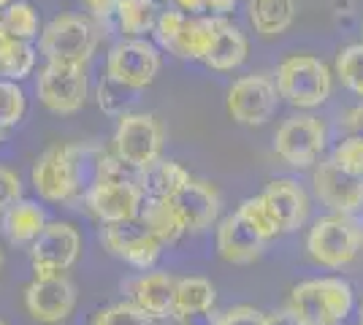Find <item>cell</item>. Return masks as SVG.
I'll return each instance as SVG.
<instances>
[{"instance_id":"cell-1","label":"cell","mask_w":363,"mask_h":325,"mask_svg":"<svg viewBox=\"0 0 363 325\" xmlns=\"http://www.w3.org/2000/svg\"><path fill=\"white\" fill-rule=\"evenodd\" d=\"M355 304L352 285L342 277H320L298 282L288 298V309L301 325L345 323Z\"/></svg>"},{"instance_id":"cell-2","label":"cell","mask_w":363,"mask_h":325,"mask_svg":"<svg viewBox=\"0 0 363 325\" xmlns=\"http://www.w3.org/2000/svg\"><path fill=\"white\" fill-rule=\"evenodd\" d=\"M277 93L293 108H318L328 101L333 87L331 68L312 55H290L277 68Z\"/></svg>"},{"instance_id":"cell-3","label":"cell","mask_w":363,"mask_h":325,"mask_svg":"<svg viewBox=\"0 0 363 325\" xmlns=\"http://www.w3.org/2000/svg\"><path fill=\"white\" fill-rule=\"evenodd\" d=\"M101 30L84 14L55 16L41 30V55L46 62H68V65H87L98 49Z\"/></svg>"},{"instance_id":"cell-4","label":"cell","mask_w":363,"mask_h":325,"mask_svg":"<svg viewBox=\"0 0 363 325\" xmlns=\"http://www.w3.org/2000/svg\"><path fill=\"white\" fill-rule=\"evenodd\" d=\"M214 25H217V16H187L177 8H168V11H160L152 33H155V41L168 55L179 60L203 62L212 44Z\"/></svg>"},{"instance_id":"cell-5","label":"cell","mask_w":363,"mask_h":325,"mask_svg":"<svg viewBox=\"0 0 363 325\" xmlns=\"http://www.w3.org/2000/svg\"><path fill=\"white\" fill-rule=\"evenodd\" d=\"M166 147V127L157 117L144 111H128L122 114L117 130H114V155L136 169H150L163 157Z\"/></svg>"},{"instance_id":"cell-6","label":"cell","mask_w":363,"mask_h":325,"mask_svg":"<svg viewBox=\"0 0 363 325\" xmlns=\"http://www.w3.org/2000/svg\"><path fill=\"white\" fill-rule=\"evenodd\" d=\"M160 74V52L147 38H122L108 49L106 76L130 93H144Z\"/></svg>"},{"instance_id":"cell-7","label":"cell","mask_w":363,"mask_h":325,"mask_svg":"<svg viewBox=\"0 0 363 325\" xmlns=\"http://www.w3.org/2000/svg\"><path fill=\"white\" fill-rule=\"evenodd\" d=\"M306 249L315 263L325 268H342L355 261L361 252V231L352 225V219L345 215L320 217L309 228Z\"/></svg>"},{"instance_id":"cell-8","label":"cell","mask_w":363,"mask_h":325,"mask_svg":"<svg viewBox=\"0 0 363 325\" xmlns=\"http://www.w3.org/2000/svg\"><path fill=\"white\" fill-rule=\"evenodd\" d=\"M87 65H68V62H46L38 71L35 93L38 101L52 114H76L87 103Z\"/></svg>"},{"instance_id":"cell-9","label":"cell","mask_w":363,"mask_h":325,"mask_svg":"<svg viewBox=\"0 0 363 325\" xmlns=\"http://www.w3.org/2000/svg\"><path fill=\"white\" fill-rule=\"evenodd\" d=\"M328 130L320 117L312 114H296L288 117L274 133V152L293 169H309L315 166L325 149Z\"/></svg>"},{"instance_id":"cell-10","label":"cell","mask_w":363,"mask_h":325,"mask_svg":"<svg viewBox=\"0 0 363 325\" xmlns=\"http://www.w3.org/2000/svg\"><path fill=\"white\" fill-rule=\"evenodd\" d=\"M33 187L35 193L52 203H79V176H76L74 144L49 147L33 166Z\"/></svg>"},{"instance_id":"cell-11","label":"cell","mask_w":363,"mask_h":325,"mask_svg":"<svg viewBox=\"0 0 363 325\" xmlns=\"http://www.w3.org/2000/svg\"><path fill=\"white\" fill-rule=\"evenodd\" d=\"M82 258V233L71 222H46L30 244V263L35 277L68 274Z\"/></svg>"},{"instance_id":"cell-12","label":"cell","mask_w":363,"mask_h":325,"mask_svg":"<svg viewBox=\"0 0 363 325\" xmlns=\"http://www.w3.org/2000/svg\"><path fill=\"white\" fill-rule=\"evenodd\" d=\"M101 241L114 258H120L138 271H152L155 263L160 261V252H163V241L138 217L125 219V222H114V225H104Z\"/></svg>"},{"instance_id":"cell-13","label":"cell","mask_w":363,"mask_h":325,"mask_svg":"<svg viewBox=\"0 0 363 325\" xmlns=\"http://www.w3.org/2000/svg\"><path fill=\"white\" fill-rule=\"evenodd\" d=\"M76 301H79V293H76L74 279L68 274L33 277V282L25 287V309L35 323H65L74 314Z\"/></svg>"},{"instance_id":"cell-14","label":"cell","mask_w":363,"mask_h":325,"mask_svg":"<svg viewBox=\"0 0 363 325\" xmlns=\"http://www.w3.org/2000/svg\"><path fill=\"white\" fill-rule=\"evenodd\" d=\"M277 84L269 76H260V74H250V76L236 79L228 90L225 106L228 114L236 120L239 125H263L269 122L277 111Z\"/></svg>"},{"instance_id":"cell-15","label":"cell","mask_w":363,"mask_h":325,"mask_svg":"<svg viewBox=\"0 0 363 325\" xmlns=\"http://www.w3.org/2000/svg\"><path fill=\"white\" fill-rule=\"evenodd\" d=\"M147 201L144 190L130 182H95L84 195V206L101 225H114L125 219H136Z\"/></svg>"},{"instance_id":"cell-16","label":"cell","mask_w":363,"mask_h":325,"mask_svg":"<svg viewBox=\"0 0 363 325\" xmlns=\"http://www.w3.org/2000/svg\"><path fill=\"white\" fill-rule=\"evenodd\" d=\"M315 195L336 215H355L363 209V176L342 171L333 160H323L312 173Z\"/></svg>"},{"instance_id":"cell-17","label":"cell","mask_w":363,"mask_h":325,"mask_svg":"<svg viewBox=\"0 0 363 325\" xmlns=\"http://www.w3.org/2000/svg\"><path fill=\"white\" fill-rule=\"evenodd\" d=\"M168 203L179 215L184 231L201 233L206 231V228H212L214 222H217L223 198H220V193H217V187L212 182L190 179L174 198H168Z\"/></svg>"},{"instance_id":"cell-18","label":"cell","mask_w":363,"mask_h":325,"mask_svg":"<svg viewBox=\"0 0 363 325\" xmlns=\"http://www.w3.org/2000/svg\"><path fill=\"white\" fill-rule=\"evenodd\" d=\"M260 198L266 201L282 233L303 228V222L309 217V195L296 179H274L260 193Z\"/></svg>"},{"instance_id":"cell-19","label":"cell","mask_w":363,"mask_h":325,"mask_svg":"<svg viewBox=\"0 0 363 325\" xmlns=\"http://www.w3.org/2000/svg\"><path fill=\"white\" fill-rule=\"evenodd\" d=\"M266 244L269 241H263L236 212L223 217L220 225H217V252L225 263H255Z\"/></svg>"},{"instance_id":"cell-20","label":"cell","mask_w":363,"mask_h":325,"mask_svg":"<svg viewBox=\"0 0 363 325\" xmlns=\"http://www.w3.org/2000/svg\"><path fill=\"white\" fill-rule=\"evenodd\" d=\"M130 295L138 309H144L152 320L174 317V301H177V277L166 271H144L130 285Z\"/></svg>"},{"instance_id":"cell-21","label":"cell","mask_w":363,"mask_h":325,"mask_svg":"<svg viewBox=\"0 0 363 325\" xmlns=\"http://www.w3.org/2000/svg\"><path fill=\"white\" fill-rule=\"evenodd\" d=\"M250 55V41L242 33L239 25L228 22L225 16H217V25H214V35L212 44H209V52L203 62L212 68V71H220V74H228V71H236Z\"/></svg>"},{"instance_id":"cell-22","label":"cell","mask_w":363,"mask_h":325,"mask_svg":"<svg viewBox=\"0 0 363 325\" xmlns=\"http://www.w3.org/2000/svg\"><path fill=\"white\" fill-rule=\"evenodd\" d=\"M247 19L260 38H277L296 22V0H247Z\"/></svg>"},{"instance_id":"cell-23","label":"cell","mask_w":363,"mask_h":325,"mask_svg":"<svg viewBox=\"0 0 363 325\" xmlns=\"http://www.w3.org/2000/svg\"><path fill=\"white\" fill-rule=\"evenodd\" d=\"M46 228L44 209L35 201L19 198V201L3 215V233L11 244H33L38 233Z\"/></svg>"},{"instance_id":"cell-24","label":"cell","mask_w":363,"mask_h":325,"mask_svg":"<svg viewBox=\"0 0 363 325\" xmlns=\"http://www.w3.org/2000/svg\"><path fill=\"white\" fill-rule=\"evenodd\" d=\"M190 179H193V176H190V171L184 169V166L160 157L157 163H152L150 169L141 171V190H144L147 198L168 201V198H174Z\"/></svg>"},{"instance_id":"cell-25","label":"cell","mask_w":363,"mask_h":325,"mask_svg":"<svg viewBox=\"0 0 363 325\" xmlns=\"http://www.w3.org/2000/svg\"><path fill=\"white\" fill-rule=\"evenodd\" d=\"M160 8L155 0H120L117 6V25L125 33V38H144L147 33L155 30Z\"/></svg>"},{"instance_id":"cell-26","label":"cell","mask_w":363,"mask_h":325,"mask_svg":"<svg viewBox=\"0 0 363 325\" xmlns=\"http://www.w3.org/2000/svg\"><path fill=\"white\" fill-rule=\"evenodd\" d=\"M138 219L150 228L163 244H174L184 236V225H182L179 215L174 212V206L168 201H157V198H147L144 206H141V215Z\"/></svg>"},{"instance_id":"cell-27","label":"cell","mask_w":363,"mask_h":325,"mask_svg":"<svg viewBox=\"0 0 363 325\" xmlns=\"http://www.w3.org/2000/svg\"><path fill=\"white\" fill-rule=\"evenodd\" d=\"M217 290L209 279L203 277H182L177 279V301H174V317L190 314V312L214 309Z\"/></svg>"},{"instance_id":"cell-28","label":"cell","mask_w":363,"mask_h":325,"mask_svg":"<svg viewBox=\"0 0 363 325\" xmlns=\"http://www.w3.org/2000/svg\"><path fill=\"white\" fill-rule=\"evenodd\" d=\"M35 71V49L30 41H22L9 35L0 47V79L6 81H22Z\"/></svg>"},{"instance_id":"cell-29","label":"cell","mask_w":363,"mask_h":325,"mask_svg":"<svg viewBox=\"0 0 363 325\" xmlns=\"http://www.w3.org/2000/svg\"><path fill=\"white\" fill-rule=\"evenodd\" d=\"M0 25L6 28L9 35L22 38V41H33V38H38L41 30H44L35 6L28 3V0H14V3L0 14Z\"/></svg>"},{"instance_id":"cell-30","label":"cell","mask_w":363,"mask_h":325,"mask_svg":"<svg viewBox=\"0 0 363 325\" xmlns=\"http://www.w3.org/2000/svg\"><path fill=\"white\" fill-rule=\"evenodd\" d=\"M236 215L242 217L244 222L252 228V231L263 239V241H272V239H277L279 236V225H277V219H274V215L269 212V206H266V201L260 198V195H255V198H247V201L236 209Z\"/></svg>"},{"instance_id":"cell-31","label":"cell","mask_w":363,"mask_h":325,"mask_svg":"<svg viewBox=\"0 0 363 325\" xmlns=\"http://www.w3.org/2000/svg\"><path fill=\"white\" fill-rule=\"evenodd\" d=\"M336 76L350 93L363 98V44H350L336 55Z\"/></svg>"},{"instance_id":"cell-32","label":"cell","mask_w":363,"mask_h":325,"mask_svg":"<svg viewBox=\"0 0 363 325\" xmlns=\"http://www.w3.org/2000/svg\"><path fill=\"white\" fill-rule=\"evenodd\" d=\"M28 111V98L22 93L19 81H6L0 79V127H14L22 122Z\"/></svg>"},{"instance_id":"cell-33","label":"cell","mask_w":363,"mask_h":325,"mask_svg":"<svg viewBox=\"0 0 363 325\" xmlns=\"http://www.w3.org/2000/svg\"><path fill=\"white\" fill-rule=\"evenodd\" d=\"M92 325H155V320L144 309H138L133 301H120L104 307L92 317Z\"/></svg>"},{"instance_id":"cell-34","label":"cell","mask_w":363,"mask_h":325,"mask_svg":"<svg viewBox=\"0 0 363 325\" xmlns=\"http://www.w3.org/2000/svg\"><path fill=\"white\" fill-rule=\"evenodd\" d=\"M331 160L342 171H347L352 176H363V139L347 136L345 141L336 144Z\"/></svg>"},{"instance_id":"cell-35","label":"cell","mask_w":363,"mask_h":325,"mask_svg":"<svg viewBox=\"0 0 363 325\" xmlns=\"http://www.w3.org/2000/svg\"><path fill=\"white\" fill-rule=\"evenodd\" d=\"M22 198V179L19 173L0 166V217L6 215L16 201Z\"/></svg>"},{"instance_id":"cell-36","label":"cell","mask_w":363,"mask_h":325,"mask_svg":"<svg viewBox=\"0 0 363 325\" xmlns=\"http://www.w3.org/2000/svg\"><path fill=\"white\" fill-rule=\"evenodd\" d=\"M220 325H269V314L250 307V304H239V307H230L223 312Z\"/></svg>"},{"instance_id":"cell-37","label":"cell","mask_w":363,"mask_h":325,"mask_svg":"<svg viewBox=\"0 0 363 325\" xmlns=\"http://www.w3.org/2000/svg\"><path fill=\"white\" fill-rule=\"evenodd\" d=\"M82 6H84L98 22H108V19H114V14H117L120 0H82Z\"/></svg>"},{"instance_id":"cell-38","label":"cell","mask_w":363,"mask_h":325,"mask_svg":"<svg viewBox=\"0 0 363 325\" xmlns=\"http://www.w3.org/2000/svg\"><path fill=\"white\" fill-rule=\"evenodd\" d=\"M223 312L217 309H203V312H190V314H182L177 317L179 325H220Z\"/></svg>"},{"instance_id":"cell-39","label":"cell","mask_w":363,"mask_h":325,"mask_svg":"<svg viewBox=\"0 0 363 325\" xmlns=\"http://www.w3.org/2000/svg\"><path fill=\"white\" fill-rule=\"evenodd\" d=\"M345 127H347L350 136H355V139H363V103L352 106L347 114H345Z\"/></svg>"},{"instance_id":"cell-40","label":"cell","mask_w":363,"mask_h":325,"mask_svg":"<svg viewBox=\"0 0 363 325\" xmlns=\"http://www.w3.org/2000/svg\"><path fill=\"white\" fill-rule=\"evenodd\" d=\"M171 3L177 11L187 16H198L201 11H206V0H171Z\"/></svg>"},{"instance_id":"cell-41","label":"cell","mask_w":363,"mask_h":325,"mask_svg":"<svg viewBox=\"0 0 363 325\" xmlns=\"http://www.w3.org/2000/svg\"><path fill=\"white\" fill-rule=\"evenodd\" d=\"M269 325H301V323H298V317L285 307V309L272 312V314H269Z\"/></svg>"},{"instance_id":"cell-42","label":"cell","mask_w":363,"mask_h":325,"mask_svg":"<svg viewBox=\"0 0 363 325\" xmlns=\"http://www.w3.org/2000/svg\"><path fill=\"white\" fill-rule=\"evenodd\" d=\"M233 6H236V0H206V11H214L220 16L233 11Z\"/></svg>"},{"instance_id":"cell-43","label":"cell","mask_w":363,"mask_h":325,"mask_svg":"<svg viewBox=\"0 0 363 325\" xmlns=\"http://www.w3.org/2000/svg\"><path fill=\"white\" fill-rule=\"evenodd\" d=\"M11 3H14V0H0V14H3V11H6Z\"/></svg>"},{"instance_id":"cell-44","label":"cell","mask_w":363,"mask_h":325,"mask_svg":"<svg viewBox=\"0 0 363 325\" xmlns=\"http://www.w3.org/2000/svg\"><path fill=\"white\" fill-rule=\"evenodd\" d=\"M358 323L363 325V304H361V309H358Z\"/></svg>"},{"instance_id":"cell-45","label":"cell","mask_w":363,"mask_h":325,"mask_svg":"<svg viewBox=\"0 0 363 325\" xmlns=\"http://www.w3.org/2000/svg\"><path fill=\"white\" fill-rule=\"evenodd\" d=\"M0 271H3V252H0Z\"/></svg>"},{"instance_id":"cell-46","label":"cell","mask_w":363,"mask_h":325,"mask_svg":"<svg viewBox=\"0 0 363 325\" xmlns=\"http://www.w3.org/2000/svg\"><path fill=\"white\" fill-rule=\"evenodd\" d=\"M0 325H9V323H6V320H0Z\"/></svg>"},{"instance_id":"cell-47","label":"cell","mask_w":363,"mask_h":325,"mask_svg":"<svg viewBox=\"0 0 363 325\" xmlns=\"http://www.w3.org/2000/svg\"><path fill=\"white\" fill-rule=\"evenodd\" d=\"M0 139H3V127H0Z\"/></svg>"},{"instance_id":"cell-48","label":"cell","mask_w":363,"mask_h":325,"mask_svg":"<svg viewBox=\"0 0 363 325\" xmlns=\"http://www.w3.org/2000/svg\"><path fill=\"white\" fill-rule=\"evenodd\" d=\"M331 325H345V323H331Z\"/></svg>"}]
</instances>
